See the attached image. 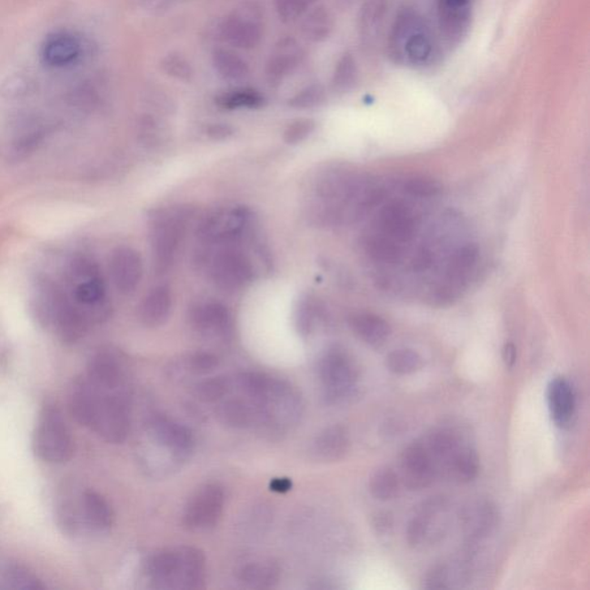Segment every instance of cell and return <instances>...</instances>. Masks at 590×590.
I'll return each instance as SVG.
<instances>
[{
	"instance_id": "1",
	"label": "cell",
	"mask_w": 590,
	"mask_h": 590,
	"mask_svg": "<svg viewBox=\"0 0 590 590\" xmlns=\"http://www.w3.org/2000/svg\"><path fill=\"white\" fill-rule=\"evenodd\" d=\"M73 416L85 427L112 445L126 441L131 432L128 399L125 390H103L87 378L75 383L71 395Z\"/></svg>"
},
{
	"instance_id": "2",
	"label": "cell",
	"mask_w": 590,
	"mask_h": 590,
	"mask_svg": "<svg viewBox=\"0 0 590 590\" xmlns=\"http://www.w3.org/2000/svg\"><path fill=\"white\" fill-rule=\"evenodd\" d=\"M146 575L158 589H201L206 578L205 555L187 545L164 549L149 558Z\"/></svg>"
},
{
	"instance_id": "3",
	"label": "cell",
	"mask_w": 590,
	"mask_h": 590,
	"mask_svg": "<svg viewBox=\"0 0 590 590\" xmlns=\"http://www.w3.org/2000/svg\"><path fill=\"white\" fill-rule=\"evenodd\" d=\"M391 57L398 63L424 66L435 53L434 38L416 12L405 10L395 19L390 34Z\"/></svg>"
},
{
	"instance_id": "4",
	"label": "cell",
	"mask_w": 590,
	"mask_h": 590,
	"mask_svg": "<svg viewBox=\"0 0 590 590\" xmlns=\"http://www.w3.org/2000/svg\"><path fill=\"white\" fill-rule=\"evenodd\" d=\"M70 282L73 285V300L84 309L90 322H101L109 315L106 288L100 269L87 257H75L71 262Z\"/></svg>"
},
{
	"instance_id": "5",
	"label": "cell",
	"mask_w": 590,
	"mask_h": 590,
	"mask_svg": "<svg viewBox=\"0 0 590 590\" xmlns=\"http://www.w3.org/2000/svg\"><path fill=\"white\" fill-rule=\"evenodd\" d=\"M150 221L154 269L157 275H163L175 264L186 231L187 215L182 209L162 210Z\"/></svg>"
},
{
	"instance_id": "6",
	"label": "cell",
	"mask_w": 590,
	"mask_h": 590,
	"mask_svg": "<svg viewBox=\"0 0 590 590\" xmlns=\"http://www.w3.org/2000/svg\"><path fill=\"white\" fill-rule=\"evenodd\" d=\"M318 376L325 402L340 404L355 395L359 381V369L346 351L333 347L321 357Z\"/></svg>"
},
{
	"instance_id": "7",
	"label": "cell",
	"mask_w": 590,
	"mask_h": 590,
	"mask_svg": "<svg viewBox=\"0 0 590 590\" xmlns=\"http://www.w3.org/2000/svg\"><path fill=\"white\" fill-rule=\"evenodd\" d=\"M34 447L41 459L51 464L67 463L75 452V445L62 413L55 406L43 409L34 438Z\"/></svg>"
},
{
	"instance_id": "8",
	"label": "cell",
	"mask_w": 590,
	"mask_h": 590,
	"mask_svg": "<svg viewBox=\"0 0 590 590\" xmlns=\"http://www.w3.org/2000/svg\"><path fill=\"white\" fill-rule=\"evenodd\" d=\"M49 132V125L40 118L15 120L0 135V158L10 163L25 161L40 149Z\"/></svg>"
},
{
	"instance_id": "9",
	"label": "cell",
	"mask_w": 590,
	"mask_h": 590,
	"mask_svg": "<svg viewBox=\"0 0 590 590\" xmlns=\"http://www.w3.org/2000/svg\"><path fill=\"white\" fill-rule=\"evenodd\" d=\"M211 281L225 292L243 290L254 278L251 258L239 248L224 247L210 257L208 264Z\"/></svg>"
},
{
	"instance_id": "10",
	"label": "cell",
	"mask_w": 590,
	"mask_h": 590,
	"mask_svg": "<svg viewBox=\"0 0 590 590\" xmlns=\"http://www.w3.org/2000/svg\"><path fill=\"white\" fill-rule=\"evenodd\" d=\"M225 491L217 484L196 490L185 506V526L194 532H204L216 526L225 507Z\"/></svg>"
},
{
	"instance_id": "11",
	"label": "cell",
	"mask_w": 590,
	"mask_h": 590,
	"mask_svg": "<svg viewBox=\"0 0 590 590\" xmlns=\"http://www.w3.org/2000/svg\"><path fill=\"white\" fill-rule=\"evenodd\" d=\"M223 40L236 49L252 50L264 37V24L260 8L245 4L231 13L221 25Z\"/></svg>"
},
{
	"instance_id": "12",
	"label": "cell",
	"mask_w": 590,
	"mask_h": 590,
	"mask_svg": "<svg viewBox=\"0 0 590 590\" xmlns=\"http://www.w3.org/2000/svg\"><path fill=\"white\" fill-rule=\"evenodd\" d=\"M251 222V213L241 206L214 211L202 222L199 234L205 243L228 245L243 236Z\"/></svg>"
},
{
	"instance_id": "13",
	"label": "cell",
	"mask_w": 590,
	"mask_h": 590,
	"mask_svg": "<svg viewBox=\"0 0 590 590\" xmlns=\"http://www.w3.org/2000/svg\"><path fill=\"white\" fill-rule=\"evenodd\" d=\"M148 435L154 445L163 450L175 463L186 460L194 449L191 430L165 416L156 415L149 421Z\"/></svg>"
},
{
	"instance_id": "14",
	"label": "cell",
	"mask_w": 590,
	"mask_h": 590,
	"mask_svg": "<svg viewBox=\"0 0 590 590\" xmlns=\"http://www.w3.org/2000/svg\"><path fill=\"white\" fill-rule=\"evenodd\" d=\"M189 323L206 339L226 342L234 335V317L230 310L216 301L194 305L189 313Z\"/></svg>"
},
{
	"instance_id": "15",
	"label": "cell",
	"mask_w": 590,
	"mask_h": 590,
	"mask_svg": "<svg viewBox=\"0 0 590 590\" xmlns=\"http://www.w3.org/2000/svg\"><path fill=\"white\" fill-rule=\"evenodd\" d=\"M402 481L409 490L427 488L434 481L436 468L429 452L421 443H412L404 450L400 459Z\"/></svg>"
},
{
	"instance_id": "16",
	"label": "cell",
	"mask_w": 590,
	"mask_h": 590,
	"mask_svg": "<svg viewBox=\"0 0 590 590\" xmlns=\"http://www.w3.org/2000/svg\"><path fill=\"white\" fill-rule=\"evenodd\" d=\"M84 55V43L75 33L60 30L50 34L42 43L40 57L50 68L72 66Z\"/></svg>"
},
{
	"instance_id": "17",
	"label": "cell",
	"mask_w": 590,
	"mask_h": 590,
	"mask_svg": "<svg viewBox=\"0 0 590 590\" xmlns=\"http://www.w3.org/2000/svg\"><path fill=\"white\" fill-rule=\"evenodd\" d=\"M112 282L122 295H132L139 287L144 275V264L139 252L135 248H115L110 258Z\"/></svg>"
},
{
	"instance_id": "18",
	"label": "cell",
	"mask_w": 590,
	"mask_h": 590,
	"mask_svg": "<svg viewBox=\"0 0 590 590\" xmlns=\"http://www.w3.org/2000/svg\"><path fill=\"white\" fill-rule=\"evenodd\" d=\"M380 226L383 235L397 243H408L416 234L417 219L406 204L391 202L381 211Z\"/></svg>"
},
{
	"instance_id": "19",
	"label": "cell",
	"mask_w": 590,
	"mask_h": 590,
	"mask_svg": "<svg viewBox=\"0 0 590 590\" xmlns=\"http://www.w3.org/2000/svg\"><path fill=\"white\" fill-rule=\"evenodd\" d=\"M87 380L103 390H125V370L114 352L101 351L88 365Z\"/></svg>"
},
{
	"instance_id": "20",
	"label": "cell",
	"mask_w": 590,
	"mask_h": 590,
	"mask_svg": "<svg viewBox=\"0 0 590 590\" xmlns=\"http://www.w3.org/2000/svg\"><path fill=\"white\" fill-rule=\"evenodd\" d=\"M473 0H438L439 25L446 40L459 42L472 20Z\"/></svg>"
},
{
	"instance_id": "21",
	"label": "cell",
	"mask_w": 590,
	"mask_h": 590,
	"mask_svg": "<svg viewBox=\"0 0 590 590\" xmlns=\"http://www.w3.org/2000/svg\"><path fill=\"white\" fill-rule=\"evenodd\" d=\"M350 446L351 439L346 428L343 425H333L314 438L309 452L317 462L335 463L347 455Z\"/></svg>"
},
{
	"instance_id": "22",
	"label": "cell",
	"mask_w": 590,
	"mask_h": 590,
	"mask_svg": "<svg viewBox=\"0 0 590 590\" xmlns=\"http://www.w3.org/2000/svg\"><path fill=\"white\" fill-rule=\"evenodd\" d=\"M303 47L295 38L285 37L275 45L266 64V75L271 84H279L284 77L290 75L304 58Z\"/></svg>"
},
{
	"instance_id": "23",
	"label": "cell",
	"mask_w": 590,
	"mask_h": 590,
	"mask_svg": "<svg viewBox=\"0 0 590 590\" xmlns=\"http://www.w3.org/2000/svg\"><path fill=\"white\" fill-rule=\"evenodd\" d=\"M551 419L559 428L571 424L575 411V395L571 383L564 377L551 380L546 391Z\"/></svg>"
},
{
	"instance_id": "24",
	"label": "cell",
	"mask_w": 590,
	"mask_h": 590,
	"mask_svg": "<svg viewBox=\"0 0 590 590\" xmlns=\"http://www.w3.org/2000/svg\"><path fill=\"white\" fill-rule=\"evenodd\" d=\"M235 397H227L225 395L222 400H219L216 408L218 419L221 420L222 424L231 428L248 429L257 427V415L253 404L245 395L238 394V392H235Z\"/></svg>"
},
{
	"instance_id": "25",
	"label": "cell",
	"mask_w": 590,
	"mask_h": 590,
	"mask_svg": "<svg viewBox=\"0 0 590 590\" xmlns=\"http://www.w3.org/2000/svg\"><path fill=\"white\" fill-rule=\"evenodd\" d=\"M174 307V295L170 287L156 286L145 295L139 307V318L142 325L148 327H158L165 325L171 316Z\"/></svg>"
},
{
	"instance_id": "26",
	"label": "cell",
	"mask_w": 590,
	"mask_h": 590,
	"mask_svg": "<svg viewBox=\"0 0 590 590\" xmlns=\"http://www.w3.org/2000/svg\"><path fill=\"white\" fill-rule=\"evenodd\" d=\"M348 325L357 338L372 347L385 345L391 335V326L385 318L373 313H356L348 318Z\"/></svg>"
},
{
	"instance_id": "27",
	"label": "cell",
	"mask_w": 590,
	"mask_h": 590,
	"mask_svg": "<svg viewBox=\"0 0 590 590\" xmlns=\"http://www.w3.org/2000/svg\"><path fill=\"white\" fill-rule=\"evenodd\" d=\"M432 456L435 468L436 464L449 468L452 460L463 449L458 435L451 429H437L429 435L427 445H425Z\"/></svg>"
},
{
	"instance_id": "28",
	"label": "cell",
	"mask_w": 590,
	"mask_h": 590,
	"mask_svg": "<svg viewBox=\"0 0 590 590\" xmlns=\"http://www.w3.org/2000/svg\"><path fill=\"white\" fill-rule=\"evenodd\" d=\"M463 520L469 536L479 538L488 535L496 526L498 512L493 503L479 502L464 511Z\"/></svg>"
},
{
	"instance_id": "29",
	"label": "cell",
	"mask_w": 590,
	"mask_h": 590,
	"mask_svg": "<svg viewBox=\"0 0 590 590\" xmlns=\"http://www.w3.org/2000/svg\"><path fill=\"white\" fill-rule=\"evenodd\" d=\"M281 578V568L271 561H260L245 564L239 572V580L245 587H274Z\"/></svg>"
},
{
	"instance_id": "30",
	"label": "cell",
	"mask_w": 590,
	"mask_h": 590,
	"mask_svg": "<svg viewBox=\"0 0 590 590\" xmlns=\"http://www.w3.org/2000/svg\"><path fill=\"white\" fill-rule=\"evenodd\" d=\"M82 507L85 521L96 531H106L114 524V512L109 503L96 491H85L82 498Z\"/></svg>"
},
{
	"instance_id": "31",
	"label": "cell",
	"mask_w": 590,
	"mask_h": 590,
	"mask_svg": "<svg viewBox=\"0 0 590 590\" xmlns=\"http://www.w3.org/2000/svg\"><path fill=\"white\" fill-rule=\"evenodd\" d=\"M301 32L310 42L325 41L334 29V16L325 6L312 7L305 13Z\"/></svg>"
},
{
	"instance_id": "32",
	"label": "cell",
	"mask_w": 590,
	"mask_h": 590,
	"mask_svg": "<svg viewBox=\"0 0 590 590\" xmlns=\"http://www.w3.org/2000/svg\"><path fill=\"white\" fill-rule=\"evenodd\" d=\"M213 64L218 75L227 81H241L249 75L248 63L230 49H217L213 54Z\"/></svg>"
},
{
	"instance_id": "33",
	"label": "cell",
	"mask_w": 590,
	"mask_h": 590,
	"mask_svg": "<svg viewBox=\"0 0 590 590\" xmlns=\"http://www.w3.org/2000/svg\"><path fill=\"white\" fill-rule=\"evenodd\" d=\"M480 249L476 244H466L463 247L456 249L454 255L451 256L449 266H447V275L450 282L454 284L463 283L469 273L475 268L476 262L479 260Z\"/></svg>"
},
{
	"instance_id": "34",
	"label": "cell",
	"mask_w": 590,
	"mask_h": 590,
	"mask_svg": "<svg viewBox=\"0 0 590 590\" xmlns=\"http://www.w3.org/2000/svg\"><path fill=\"white\" fill-rule=\"evenodd\" d=\"M265 103L264 95L253 88L232 89L216 97V105L225 110L260 109Z\"/></svg>"
},
{
	"instance_id": "35",
	"label": "cell",
	"mask_w": 590,
	"mask_h": 590,
	"mask_svg": "<svg viewBox=\"0 0 590 590\" xmlns=\"http://www.w3.org/2000/svg\"><path fill=\"white\" fill-rule=\"evenodd\" d=\"M370 494L378 501H391L398 496L400 480L398 474L389 467L380 468L373 474L369 482Z\"/></svg>"
},
{
	"instance_id": "36",
	"label": "cell",
	"mask_w": 590,
	"mask_h": 590,
	"mask_svg": "<svg viewBox=\"0 0 590 590\" xmlns=\"http://www.w3.org/2000/svg\"><path fill=\"white\" fill-rule=\"evenodd\" d=\"M447 472L455 477V480L464 482H471L476 479L480 472V458L475 450L472 447L464 446L462 450L456 454L455 459L452 460Z\"/></svg>"
},
{
	"instance_id": "37",
	"label": "cell",
	"mask_w": 590,
	"mask_h": 590,
	"mask_svg": "<svg viewBox=\"0 0 590 590\" xmlns=\"http://www.w3.org/2000/svg\"><path fill=\"white\" fill-rule=\"evenodd\" d=\"M397 241L389 238L385 235L372 236L365 243L368 255L375 261L381 264L395 265L398 264L403 257L402 247Z\"/></svg>"
},
{
	"instance_id": "38",
	"label": "cell",
	"mask_w": 590,
	"mask_h": 590,
	"mask_svg": "<svg viewBox=\"0 0 590 590\" xmlns=\"http://www.w3.org/2000/svg\"><path fill=\"white\" fill-rule=\"evenodd\" d=\"M385 364L392 374L405 376L420 372L424 367V359L419 353L411 348H399L387 355Z\"/></svg>"
},
{
	"instance_id": "39",
	"label": "cell",
	"mask_w": 590,
	"mask_h": 590,
	"mask_svg": "<svg viewBox=\"0 0 590 590\" xmlns=\"http://www.w3.org/2000/svg\"><path fill=\"white\" fill-rule=\"evenodd\" d=\"M357 80V67L355 58L351 54H345L335 65L333 85L334 88L340 93L348 92L355 87Z\"/></svg>"
},
{
	"instance_id": "40",
	"label": "cell",
	"mask_w": 590,
	"mask_h": 590,
	"mask_svg": "<svg viewBox=\"0 0 590 590\" xmlns=\"http://www.w3.org/2000/svg\"><path fill=\"white\" fill-rule=\"evenodd\" d=\"M231 389V378L213 377L199 383L195 387V395L205 403H218Z\"/></svg>"
},
{
	"instance_id": "41",
	"label": "cell",
	"mask_w": 590,
	"mask_h": 590,
	"mask_svg": "<svg viewBox=\"0 0 590 590\" xmlns=\"http://www.w3.org/2000/svg\"><path fill=\"white\" fill-rule=\"evenodd\" d=\"M325 101V88L321 85H310L291 97L288 105L293 109L307 110L322 105Z\"/></svg>"
},
{
	"instance_id": "42",
	"label": "cell",
	"mask_w": 590,
	"mask_h": 590,
	"mask_svg": "<svg viewBox=\"0 0 590 590\" xmlns=\"http://www.w3.org/2000/svg\"><path fill=\"white\" fill-rule=\"evenodd\" d=\"M161 67L166 75L179 81H191L193 77V67L184 55L171 53L162 59Z\"/></svg>"
},
{
	"instance_id": "43",
	"label": "cell",
	"mask_w": 590,
	"mask_h": 590,
	"mask_svg": "<svg viewBox=\"0 0 590 590\" xmlns=\"http://www.w3.org/2000/svg\"><path fill=\"white\" fill-rule=\"evenodd\" d=\"M318 0H275V10L283 23L290 24L301 18Z\"/></svg>"
},
{
	"instance_id": "44",
	"label": "cell",
	"mask_w": 590,
	"mask_h": 590,
	"mask_svg": "<svg viewBox=\"0 0 590 590\" xmlns=\"http://www.w3.org/2000/svg\"><path fill=\"white\" fill-rule=\"evenodd\" d=\"M404 191L415 197H435L443 191V185L427 176H415L404 184Z\"/></svg>"
},
{
	"instance_id": "45",
	"label": "cell",
	"mask_w": 590,
	"mask_h": 590,
	"mask_svg": "<svg viewBox=\"0 0 590 590\" xmlns=\"http://www.w3.org/2000/svg\"><path fill=\"white\" fill-rule=\"evenodd\" d=\"M317 308L315 304L309 298L299 300L298 307L295 309V325L299 334L308 335L315 325Z\"/></svg>"
},
{
	"instance_id": "46",
	"label": "cell",
	"mask_w": 590,
	"mask_h": 590,
	"mask_svg": "<svg viewBox=\"0 0 590 590\" xmlns=\"http://www.w3.org/2000/svg\"><path fill=\"white\" fill-rule=\"evenodd\" d=\"M316 124L313 119L301 118L288 124L284 131V141L287 145H298L315 131Z\"/></svg>"
},
{
	"instance_id": "47",
	"label": "cell",
	"mask_w": 590,
	"mask_h": 590,
	"mask_svg": "<svg viewBox=\"0 0 590 590\" xmlns=\"http://www.w3.org/2000/svg\"><path fill=\"white\" fill-rule=\"evenodd\" d=\"M218 367V357L210 352L194 353L186 360V369L196 375L209 374Z\"/></svg>"
},
{
	"instance_id": "48",
	"label": "cell",
	"mask_w": 590,
	"mask_h": 590,
	"mask_svg": "<svg viewBox=\"0 0 590 590\" xmlns=\"http://www.w3.org/2000/svg\"><path fill=\"white\" fill-rule=\"evenodd\" d=\"M6 581L11 588L16 589H42L43 585L35 576L21 568H15L7 573Z\"/></svg>"
},
{
	"instance_id": "49",
	"label": "cell",
	"mask_w": 590,
	"mask_h": 590,
	"mask_svg": "<svg viewBox=\"0 0 590 590\" xmlns=\"http://www.w3.org/2000/svg\"><path fill=\"white\" fill-rule=\"evenodd\" d=\"M449 570L445 565H436L429 570L425 578V588L445 589L449 587Z\"/></svg>"
},
{
	"instance_id": "50",
	"label": "cell",
	"mask_w": 590,
	"mask_h": 590,
	"mask_svg": "<svg viewBox=\"0 0 590 590\" xmlns=\"http://www.w3.org/2000/svg\"><path fill=\"white\" fill-rule=\"evenodd\" d=\"M373 527L378 534H387L394 527V519L390 514L380 512L374 515Z\"/></svg>"
},
{
	"instance_id": "51",
	"label": "cell",
	"mask_w": 590,
	"mask_h": 590,
	"mask_svg": "<svg viewBox=\"0 0 590 590\" xmlns=\"http://www.w3.org/2000/svg\"><path fill=\"white\" fill-rule=\"evenodd\" d=\"M433 265V254L427 249H421L412 261V268L417 273L428 270Z\"/></svg>"
},
{
	"instance_id": "52",
	"label": "cell",
	"mask_w": 590,
	"mask_h": 590,
	"mask_svg": "<svg viewBox=\"0 0 590 590\" xmlns=\"http://www.w3.org/2000/svg\"><path fill=\"white\" fill-rule=\"evenodd\" d=\"M208 135L215 140H223L234 135V129L225 124H214L208 127Z\"/></svg>"
},
{
	"instance_id": "53",
	"label": "cell",
	"mask_w": 590,
	"mask_h": 590,
	"mask_svg": "<svg viewBox=\"0 0 590 590\" xmlns=\"http://www.w3.org/2000/svg\"><path fill=\"white\" fill-rule=\"evenodd\" d=\"M503 360L507 368H512L516 361V348L515 344L507 343L503 347Z\"/></svg>"
},
{
	"instance_id": "54",
	"label": "cell",
	"mask_w": 590,
	"mask_h": 590,
	"mask_svg": "<svg viewBox=\"0 0 590 590\" xmlns=\"http://www.w3.org/2000/svg\"><path fill=\"white\" fill-rule=\"evenodd\" d=\"M270 488L275 493H287L292 488V481L290 479H275L271 481Z\"/></svg>"
},
{
	"instance_id": "55",
	"label": "cell",
	"mask_w": 590,
	"mask_h": 590,
	"mask_svg": "<svg viewBox=\"0 0 590 590\" xmlns=\"http://www.w3.org/2000/svg\"><path fill=\"white\" fill-rule=\"evenodd\" d=\"M338 2L340 4H344V5H345V4H348V3L352 2V0H338Z\"/></svg>"
}]
</instances>
